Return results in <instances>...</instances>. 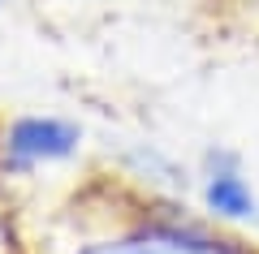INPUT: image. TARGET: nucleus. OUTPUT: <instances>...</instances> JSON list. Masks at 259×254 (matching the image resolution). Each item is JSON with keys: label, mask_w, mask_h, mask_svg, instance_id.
I'll return each instance as SVG.
<instances>
[{"label": "nucleus", "mask_w": 259, "mask_h": 254, "mask_svg": "<svg viewBox=\"0 0 259 254\" xmlns=\"http://www.w3.org/2000/svg\"><path fill=\"white\" fill-rule=\"evenodd\" d=\"M82 254H190V250H182L173 241H125V245H95Z\"/></svg>", "instance_id": "7ed1b4c3"}, {"label": "nucleus", "mask_w": 259, "mask_h": 254, "mask_svg": "<svg viewBox=\"0 0 259 254\" xmlns=\"http://www.w3.org/2000/svg\"><path fill=\"white\" fill-rule=\"evenodd\" d=\"M0 254H13V233H9L5 220H0Z\"/></svg>", "instance_id": "20e7f679"}, {"label": "nucleus", "mask_w": 259, "mask_h": 254, "mask_svg": "<svg viewBox=\"0 0 259 254\" xmlns=\"http://www.w3.org/2000/svg\"><path fill=\"white\" fill-rule=\"evenodd\" d=\"M207 207L225 220H246L255 216V198H250L246 181H242L233 168H216L212 181H207Z\"/></svg>", "instance_id": "f03ea898"}, {"label": "nucleus", "mask_w": 259, "mask_h": 254, "mask_svg": "<svg viewBox=\"0 0 259 254\" xmlns=\"http://www.w3.org/2000/svg\"><path fill=\"white\" fill-rule=\"evenodd\" d=\"M78 146V125L69 121H56V117H22L18 125L9 129V160L18 164H44V160H65L74 155Z\"/></svg>", "instance_id": "f257e3e1"}]
</instances>
